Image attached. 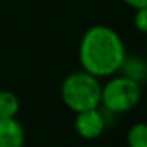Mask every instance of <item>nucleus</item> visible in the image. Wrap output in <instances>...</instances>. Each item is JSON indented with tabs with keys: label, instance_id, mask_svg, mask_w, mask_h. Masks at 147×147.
Returning a JSON list of instances; mask_svg holds the SVG:
<instances>
[{
	"label": "nucleus",
	"instance_id": "1",
	"mask_svg": "<svg viewBox=\"0 0 147 147\" xmlns=\"http://www.w3.org/2000/svg\"><path fill=\"white\" fill-rule=\"evenodd\" d=\"M127 51L122 36L105 24L92 26L84 32L79 43V62L84 71L101 78L119 73Z\"/></svg>",
	"mask_w": 147,
	"mask_h": 147
},
{
	"label": "nucleus",
	"instance_id": "2",
	"mask_svg": "<svg viewBox=\"0 0 147 147\" xmlns=\"http://www.w3.org/2000/svg\"><path fill=\"white\" fill-rule=\"evenodd\" d=\"M62 101L76 114L101 106V84L100 79L84 70L67 74L60 87Z\"/></svg>",
	"mask_w": 147,
	"mask_h": 147
},
{
	"label": "nucleus",
	"instance_id": "3",
	"mask_svg": "<svg viewBox=\"0 0 147 147\" xmlns=\"http://www.w3.org/2000/svg\"><path fill=\"white\" fill-rule=\"evenodd\" d=\"M141 84L127 76H111L101 86V106L109 114H123L134 109L141 101Z\"/></svg>",
	"mask_w": 147,
	"mask_h": 147
},
{
	"label": "nucleus",
	"instance_id": "4",
	"mask_svg": "<svg viewBox=\"0 0 147 147\" xmlns=\"http://www.w3.org/2000/svg\"><path fill=\"white\" fill-rule=\"evenodd\" d=\"M106 115L100 108L87 109L82 112H76L74 117V130L82 139L93 141L100 138L106 130Z\"/></svg>",
	"mask_w": 147,
	"mask_h": 147
},
{
	"label": "nucleus",
	"instance_id": "5",
	"mask_svg": "<svg viewBox=\"0 0 147 147\" xmlns=\"http://www.w3.org/2000/svg\"><path fill=\"white\" fill-rule=\"evenodd\" d=\"M26 130L14 119H0V147H24Z\"/></svg>",
	"mask_w": 147,
	"mask_h": 147
},
{
	"label": "nucleus",
	"instance_id": "6",
	"mask_svg": "<svg viewBox=\"0 0 147 147\" xmlns=\"http://www.w3.org/2000/svg\"><path fill=\"white\" fill-rule=\"evenodd\" d=\"M119 73L141 84L147 79V60L139 55H125Z\"/></svg>",
	"mask_w": 147,
	"mask_h": 147
},
{
	"label": "nucleus",
	"instance_id": "7",
	"mask_svg": "<svg viewBox=\"0 0 147 147\" xmlns=\"http://www.w3.org/2000/svg\"><path fill=\"white\" fill-rule=\"evenodd\" d=\"M19 98L11 90H0V119H14L19 112Z\"/></svg>",
	"mask_w": 147,
	"mask_h": 147
},
{
	"label": "nucleus",
	"instance_id": "8",
	"mask_svg": "<svg viewBox=\"0 0 147 147\" xmlns=\"http://www.w3.org/2000/svg\"><path fill=\"white\" fill-rule=\"evenodd\" d=\"M128 147H147V123L138 122L131 125L127 133Z\"/></svg>",
	"mask_w": 147,
	"mask_h": 147
},
{
	"label": "nucleus",
	"instance_id": "9",
	"mask_svg": "<svg viewBox=\"0 0 147 147\" xmlns=\"http://www.w3.org/2000/svg\"><path fill=\"white\" fill-rule=\"evenodd\" d=\"M133 24H134V27H136L138 32L146 33L147 35V7H142V8L134 10Z\"/></svg>",
	"mask_w": 147,
	"mask_h": 147
},
{
	"label": "nucleus",
	"instance_id": "10",
	"mask_svg": "<svg viewBox=\"0 0 147 147\" xmlns=\"http://www.w3.org/2000/svg\"><path fill=\"white\" fill-rule=\"evenodd\" d=\"M125 5L131 7L133 10H138V8H142V7H147V0H122Z\"/></svg>",
	"mask_w": 147,
	"mask_h": 147
},
{
	"label": "nucleus",
	"instance_id": "11",
	"mask_svg": "<svg viewBox=\"0 0 147 147\" xmlns=\"http://www.w3.org/2000/svg\"><path fill=\"white\" fill-rule=\"evenodd\" d=\"M146 51H147V46H146Z\"/></svg>",
	"mask_w": 147,
	"mask_h": 147
},
{
	"label": "nucleus",
	"instance_id": "12",
	"mask_svg": "<svg viewBox=\"0 0 147 147\" xmlns=\"http://www.w3.org/2000/svg\"><path fill=\"white\" fill-rule=\"evenodd\" d=\"M146 81H147V79H146Z\"/></svg>",
	"mask_w": 147,
	"mask_h": 147
}]
</instances>
